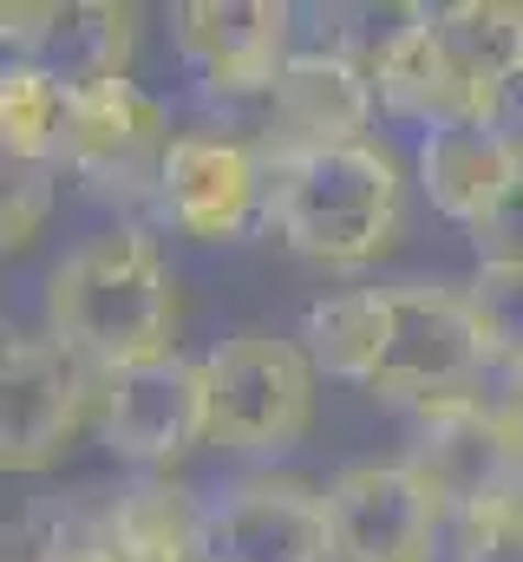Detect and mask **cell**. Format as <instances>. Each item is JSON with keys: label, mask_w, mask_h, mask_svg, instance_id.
I'll return each mask as SVG.
<instances>
[{"label": "cell", "mask_w": 523, "mask_h": 562, "mask_svg": "<svg viewBox=\"0 0 523 562\" xmlns=\"http://www.w3.org/2000/svg\"><path fill=\"white\" fill-rule=\"evenodd\" d=\"M46 334L66 340L99 380L177 353V281L151 229L119 223L79 243L46 276Z\"/></svg>", "instance_id": "obj_1"}, {"label": "cell", "mask_w": 523, "mask_h": 562, "mask_svg": "<svg viewBox=\"0 0 523 562\" xmlns=\"http://www.w3.org/2000/svg\"><path fill=\"white\" fill-rule=\"evenodd\" d=\"M268 164V157H262ZM405 183L387 144H341L268 164V210L262 223L301 256L327 269H360L399 243Z\"/></svg>", "instance_id": "obj_2"}, {"label": "cell", "mask_w": 523, "mask_h": 562, "mask_svg": "<svg viewBox=\"0 0 523 562\" xmlns=\"http://www.w3.org/2000/svg\"><path fill=\"white\" fill-rule=\"evenodd\" d=\"M210 367V445L230 451H288L314 425V360L301 340L268 327L230 334Z\"/></svg>", "instance_id": "obj_3"}, {"label": "cell", "mask_w": 523, "mask_h": 562, "mask_svg": "<svg viewBox=\"0 0 523 562\" xmlns=\"http://www.w3.org/2000/svg\"><path fill=\"white\" fill-rule=\"evenodd\" d=\"M405 464L438 497L445 524L523 504V438H518V425H511V413L485 406L478 393L419 406L412 413Z\"/></svg>", "instance_id": "obj_4"}, {"label": "cell", "mask_w": 523, "mask_h": 562, "mask_svg": "<svg viewBox=\"0 0 523 562\" xmlns=\"http://www.w3.org/2000/svg\"><path fill=\"white\" fill-rule=\"evenodd\" d=\"M392 294V327L387 353L374 373V400H399V406H438V400H465L478 393L485 373V347H478V321L465 288L452 281H399Z\"/></svg>", "instance_id": "obj_5"}, {"label": "cell", "mask_w": 523, "mask_h": 562, "mask_svg": "<svg viewBox=\"0 0 523 562\" xmlns=\"http://www.w3.org/2000/svg\"><path fill=\"white\" fill-rule=\"evenodd\" d=\"M99 373L53 334H13L0 360V464L46 471L99 413Z\"/></svg>", "instance_id": "obj_6"}, {"label": "cell", "mask_w": 523, "mask_h": 562, "mask_svg": "<svg viewBox=\"0 0 523 562\" xmlns=\"http://www.w3.org/2000/svg\"><path fill=\"white\" fill-rule=\"evenodd\" d=\"M170 119L164 105L125 79V86H99L79 92L66 112V138H59V170H73L86 190L112 196V203H157V177L170 157Z\"/></svg>", "instance_id": "obj_7"}, {"label": "cell", "mask_w": 523, "mask_h": 562, "mask_svg": "<svg viewBox=\"0 0 523 562\" xmlns=\"http://www.w3.org/2000/svg\"><path fill=\"white\" fill-rule=\"evenodd\" d=\"M177 236L197 243H243L268 210V164L262 144L236 132H183L164 157L157 203H151Z\"/></svg>", "instance_id": "obj_8"}, {"label": "cell", "mask_w": 523, "mask_h": 562, "mask_svg": "<svg viewBox=\"0 0 523 562\" xmlns=\"http://www.w3.org/2000/svg\"><path fill=\"white\" fill-rule=\"evenodd\" d=\"M0 33L20 66H40L73 99L99 86H125L137 53V7L119 0H7Z\"/></svg>", "instance_id": "obj_9"}, {"label": "cell", "mask_w": 523, "mask_h": 562, "mask_svg": "<svg viewBox=\"0 0 523 562\" xmlns=\"http://www.w3.org/2000/svg\"><path fill=\"white\" fill-rule=\"evenodd\" d=\"M327 530H334V562H432L445 550V510L405 458L334 471Z\"/></svg>", "instance_id": "obj_10"}, {"label": "cell", "mask_w": 523, "mask_h": 562, "mask_svg": "<svg viewBox=\"0 0 523 562\" xmlns=\"http://www.w3.org/2000/svg\"><path fill=\"white\" fill-rule=\"evenodd\" d=\"M105 445L131 464H170L190 445L210 438V367L190 353H164L125 373H105L99 386Z\"/></svg>", "instance_id": "obj_11"}, {"label": "cell", "mask_w": 523, "mask_h": 562, "mask_svg": "<svg viewBox=\"0 0 523 562\" xmlns=\"http://www.w3.org/2000/svg\"><path fill=\"white\" fill-rule=\"evenodd\" d=\"M294 33V7L288 0H183L170 13V40L183 53V66L203 79V92L216 99H256L275 92Z\"/></svg>", "instance_id": "obj_12"}, {"label": "cell", "mask_w": 523, "mask_h": 562, "mask_svg": "<svg viewBox=\"0 0 523 562\" xmlns=\"http://www.w3.org/2000/svg\"><path fill=\"white\" fill-rule=\"evenodd\" d=\"M374 72L360 59H347L341 46L321 53H294L268 92V125H262V157H308V150H341V144H367L374 125Z\"/></svg>", "instance_id": "obj_13"}, {"label": "cell", "mask_w": 523, "mask_h": 562, "mask_svg": "<svg viewBox=\"0 0 523 562\" xmlns=\"http://www.w3.org/2000/svg\"><path fill=\"white\" fill-rule=\"evenodd\" d=\"M203 562H334L327 491L294 477L230 484L203 510Z\"/></svg>", "instance_id": "obj_14"}, {"label": "cell", "mask_w": 523, "mask_h": 562, "mask_svg": "<svg viewBox=\"0 0 523 562\" xmlns=\"http://www.w3.org/2000/svg\"><path fill=\"white\" fill-rule=\"evenodd\" d=\"M523 157L491 119H458L438 125L419 144V183L432 196V210L458 229H485L498 216V203L518 190Z\"/></svg>", "instance_id": "obj_15"}, {"label": "cell", "mask_w": 523, "mask_h": 562, "mask_svg": "<svg viewBox=\"0 0 523 562\" xmlns=\"http://www.w3.org/2000/svg\"><path fill=\"white\" fill-rule=\"evenodd\" d=\"M374 92L392 119H412L425 132L458 125V119H485V105L471 99V86L458 79V66L445 59V46L432 33V7L374 59Z\"/></svg>", "instance_id": "obj_16"}, {"label": "cell", "mask_w": 523, "mask_h": 562, "mask_svg": "<svg viewBox=\"0 0 523 562\" xmlns=\"http://www.w3.org/2000/svg\"><path fill=\"white\" fill-rule=\"evenodd\" d=\"M432 33L445 46V59L458 66V79L471 86V99L485 105V119L498 112V99L511 92L523 72V0H452L432 7Z\"/></svg>", "instance_id": "obj_17"}, {"label": "cell", "mask_w": 523, "mask_h": 562, "mask_svg": "<svg viewBox=\"0 0 523 562\" xmlns=\"http://www.w3.org/2000/svg\"><path fill=\"white\" fill-rule=\"evenodd\" d=\"M387 327H392L387 288H347V294H327L301 314V347H308L314 373L347 380V386H374L380 353H387Z\"/></svg>", "instance_id": "obj_18"}, {"label": "cell", "mask_w": 523, "mask_h": 562, "mask_svg": "<svg viewBox=\"0 0 523 562\" xmlns=\"http://www.w3.org/2000/svg\"><path fill=\"white\" fill-rule=\"evenodd\" d=\"M203 510L210 504H197L164 477H144L112 497V524L137 562H203Z\"/></svg>", "instance_id": "obj_19"}, {"label": "cell", "mask_w": 523, "mask_h": 562, "mask_svg": "<svg viewBox=\"0 0 523 562\" xmlns=\"http://www.w3.org/2000/svg\"><path fill=\"white\" fill-rule=\"evenodd\" d=\"M66 112H73V92L59 79H46L40 66L7 59V72H0V144H7V164H59Z\"/></svg>", "instance_id": "obj_20"}, {"label": "cell", "mask_w": 523, "mask_h": 562, "mask_svg": "<svg viewBox=\"0 0 523 562\" xmlns=\"http://www.w3.org/2000/svg\"><path fill=\"white\" fill-rule=\"evenodd\" d=\"M7 550L26 562H137L131 543L112 524V504H79V510H40L7 537Z\"/></svg>", "instance_id": "obj_21"}, {"label": "cell", "mask_w": 523, "mask_h": 562, "mask_svg": "<svg viewBox=\"0 0 523 562\" xmlns=\"http://www.w3.org/2000/svg\"><path fill=\"white\" fill-rule=\"evenodd\" d=\"M465 301L478 321L485 367L523 373V262H478V276L465 281Z\"/></svg>", "instance_id": "obj_22"}, {"label": "cell", "mask_w": 523, "mask_h": 562, "mask_svg": "<svg viewBox=\"0 0 523 562\" xmlns=\"http://www.w3.org/2000/svg\"><path fill=\"white\" fill-rule=\"evenodd\" d=\"M445 557L452 562H523V504L445 524Z\"/></svg>", "instance_id": "obj_23"}, {"label": "cell", "mask_w": 523, "mask_h": 562, "mask_svg": "<svg viewBox=\"0 0 523 562\" xmlns=\"http://www.w3.org/2000/svg\"><path fill=\"white\" fill-rule=\"evenodd\" d=\"M53 170L59 164H7V210H0V229H7V249H26L53 210Z\"/></svg>", "instance_id": "obj_24"}, {"label": "cell", "mask_w": 523, "mask_h": 562, "mask_svg": "<svg viewBox=\"0 0 523 562\" xmlns=\"http://www.w3.org/2000/svg\"><path fill=\"white\" fill-rule=\"evenodd\" d=\"M471 243H478V262H523V177L498 203V216L485 229H471Z\"/></svg>", "instance_id": "obj_25"}, {"label": "cell", "mask_w": 523, "mask_h": 562, "mask_svg": "<svg viewBox=\"0 0 523 562\" xmlns=\"http://www.w3.org/2000/svg\"><path fill=\"white\" fill-rule=\"evenodd\" d=\"M491 125H498L504 138L518 144V157H523V72H518V79H511V92L498 99V112H491Z\"/></svg>", "instance_id": "obj_26"}, {"label": "cell", "mask_w": 523, "mask_h": 562, "mask_svg": "<svg viewBox=\"0 0 523 562\" xmlns=\"http://www.w3.org/2000/svg\"><path fill=\"white\" fill-rule=\"evenodd\" d=\"M504 413H511V425H518V438H523V373L504 380Z\"/></svg>", "instance_id": "obj_27"}, {"label": "cell", "mask_w": 523, "mask_h": 562, "mask_svg": "<svg viewBox=\"0 0 523 562\" xmlns=\"http://www.w3.org/2000/svg\"><path fill=\"white\" fill-rule=\"evenodd\" d=\"M7 562H26V557H13V550H7Z\"/></svg>", "instance_id": "obj_28"}]
</instances>
